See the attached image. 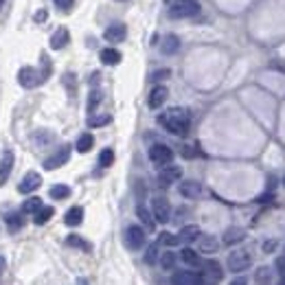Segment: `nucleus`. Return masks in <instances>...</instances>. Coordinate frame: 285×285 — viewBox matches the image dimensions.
<instances>
[{
  "label": "nucleus",
  "instance_id": "5",
  "mask_svg": "<svg viewBox=\"0 0 285 285\" xmlns=\"http://www.w3.org/2000/svg\"><path fill=\"white\" fill-rule=\"evenodd\" d=\"M44 79H46L44 72L31 68V66H24V68H20V72H18V82L22 88H38Z\"/></svg>",
  "mask_w": 285,
  "mask_h": 285
},
{
  "label": "nucleus",
  "instance_id": "44",
  "mask_svg": "<svg viewBox=\"0 0 285 285\" xmlns=\"http://www.w3.org/2000/svg\"><path fill=\"white\" fill-rule=\"evenodd\" d=\"M230 285H248V281H246V276H237V279L232 281Z\"/></svg>",
  "mask_w": 285,
  "mask_h": 285
},
{
  "label": "nucleus",
  "instance_id": "9",
  "mask_svg": "<svg viewBox=\"0 0 285 285\" xmlns=\"http://www.w3.org/2000/svg\"><path fill=\"white\" fill-rule=\"evenodd\" d=\"M125 244L129 250H138L145 244V230L141 226H127L125 228Z\"/></svg>",
  "mask_w": 285,
  "mask_h": 285
},
{
  "label": "nucleus",
  "instance_id": "18",
  "mask_svg": "<svg viewBox=\"0 0 285 285\" xmlns=\"http://www.w3.org/2000/svg\"><path fill=\"white\" fill-rule=\"evenodd\" d=\"M197 244H200V252H204V254H213L219 250V241L213 235H200Z\"/></svg>",
  "mask_w": 285,
  "mask_h": 285
},
{
  "label": "nucleus",
  "instance_id": "33",
  "mask_svg": "<svg viewBox=\"0 0 285 285\" xmlns=\"http://www.w3.org/2000/svg\"><path fill=\"white\" fill-rule=\"evenodd\" d=\"M112 163H114V151L110 149V147L99 153V165H101V167H110Z\"/></svg>",
  "mask_w": 285,
  "mask_h": 285
},
{
  "label": "nucleus",
  "instance_id": "21",
  "mask_svg": "<svg viewBox=\"0 0 285 285\" xmlns=\"http://www.w3.org/2000/svg\"><path fill=\"white\" fill-rule=\"evenodd\" d=\"M64 222L68 224V226H79L84 222V209L82 206H72L68 209V213L64 215Z\"/></svg>",
  "mask_w": 285,
  "mask_h": 285
},
{
  "label": "nucleus",
  "instance_id": "34",
  "mask_svg": "<svg viewBox=\"0 0 285 285\" xmlns=\"http://www.w3.org/2000/svg\"><path fill=\"white\" fill-rule=\"evenodd\" d=\"M158 241H156V244H151L149 248H147V252H145V263H156L158 261V257H160V254H158Z\"/></svg>",
  "mask_w": 285,
  "mask_h": 285
},
{
  "label": "nucleus",
  "instance_id": "46",
  "mask_svg": "<svg viewBox=\"0 0 285 285\" xmlns=\"http://www.w3.org/2000/svg\"><path fill=\"white\" fill-rule=\"evenodd\" d=\"M75 285H90V283H88L86 279H84V276H82V279H77V283Z\"/></svg>",
  "mask_w": 285,
  "mask_h": 285
},
{
  "label": "nucleus",
  "instance_id": "47",
  "mask_svg": "<svg viewBox=\"0 0 285 285\" xmlns=\"http://www.w3.org/2000/svg\"><path fill=\"white\" fill-rule=\"evenodd\" d=\"M3 3H5V0H0V7H3Z\"/></svg>",
  "mask_w": 285,
  "mask_h": 285
},
{
  "label": "nucleus",
  "instance_id": "32",
  "mask_svg": "<svg viewBox=\"0 0 285 285\" xmlns=\"http://www.w3.org/2000/svg\"><path fill=\"white\" fill-rule=\"evenodd\" d=\"M66 244L72 248H82V250H90V244H86L84 237H79V235H68L66 237Z\"/></svg>",
  "mask_w": 285,
  "mask_h": 285
},
{
  "label": "nucleus",
  "instance_id": "38",
  "mask_svg": "<svg viewBox=\"0 0 285 285\" xmlns=\"http://www.w3.org/2000/svg\"><path fill=\"white\" fill-rule=\"evenodd\" d=\"M169 75H171V70H167V68H165V70H156V72H153V77H151V79H153V82H160V79H167Z\"/></svg>",
  "mask_w": 285,
  "mask_h": 285
},
{
  "label": "nucleus",
  "instance_id": "45",
  "mask_svg": "<svg viewBox=\"0 0 285 285\" xmlns=\"http://www.w3.org/2000/svg\"><path fill=\"white\" fill-rule=\"evenodd\" d=\"M5 268H7V259H5V257H0V274L5 272Z\"/></svg>",
  "mask_w": 285,
  "mask_h": 285
},
{
  "label": "nucleus",
  "instance_id": "22",
  "mask_svg": "<svg viewBox=\"0 0 285 285\" xmlns=\"http://www.w3.org/2000/svg\"><path fill=\"white\" fill-rule=\"evenodd\" d=\"M101 62L106 66H116V64H121V53L116 48H103L101 50Z\"/></svg>",
  "mask_w": 285,
  "mask_h": 285
},
{
  "label": "nucleus",
  "instance_id": "11",
  "mask_svg": "<svg viewBox=\"0 0 285 285\" xmlns=\"http://www.w3.org/2000/svg\"><path fill=\"white\" fill-rule=\"evenodd\" d=\"M42 187V175L38 171H29L24 178L20 180V185H18V191L20 193H33L35 189H40Z\"/></svg>",
  "mask_w": 285,
  "mask_h": 285
},
{
  "label": "nucleus",
  "instance_id": "40",
  "mask_svg": "<svg viewBox=\"0 0 285 285\" xmlns=\"http://www.w3.org/2000/svg\"><path fill=\"white\" fill-rule=\"evenodd\" d=\"M270 279V270L268 268H261L259 272H257V281H261V283H266Z\"/></svg>",
  "mask_w": 285,
  "mask_h": 285
},
{
  "label": "nucleus",
  "instance_id": "25",
  "mask_svg": "<svg viewBox=\"0 0 285 285\" xmlns=\"http://www.w3.org/2000/svg\"><path fill=\"white\" fill-rule=\"evenodd\" d=\"M136 215H138V219H141L145 226H147V230H153V226H156V219H153V215L143 206V204H138V206H136Z\"/></svg>",
  "mask_w": 285,
  "mask_h": 285
},
{
  "label": "nucleus",
  "instance_id": "23",
  "mask_svg": "<svg viewBox=\"0 0 285 285\" xmlns=\"http://www.w3.org/2000/svg\"><path fill=\"white\" fill-rule=\"evenodd\" d=\"M75 147H77L79 153H88V151L94 147V136L86 132V134H82V136L77 138V145H75Z\"/></svg>",
  "mask_w": 285,
  "mask_h": 285
},
{
  "label": "nucleus",
  "instance_id": "15",
  "mask_svg": "<svg viewBox=\"0 0 285 285\" xmlns=\"http://www.w3.org/2000/svg\"><path fill=\"white\" fill-rule=\"evenodd\" d=\"M68 42H70V33L66 27H60L53 35H50V48L53 50H62L64 46H68Z\"/></svg>",
  "mask_w": 285,
  "mask_h": 285
},
{
  "label": "nucleus",
  "instance_id": "20",
  "mask_svg": "<svg viewBox=\"0 0 285 285\" xmlns=\"http://www.w3.org/2000/svg\"><path fill=\"white\" fill-rule=\"evenodd\" d=\"M200 228H197V226H185V228H182L180 232H178V241H185V244H191V241H197L200 239Z\"/></svg>",
  "mask_w": 285,
  "mask_h": 285
},
{
  "label": "nucleus",
  "instance_id": "4",
  "mask_svg": "<svg viewBox=\"0 0 285 285\" xmlns=\"http://www.w3.org/2000/svg\"><path fill=\"white\" fill-rule=\"evenodd\" d=\"M149 160L158 167H167L173 160V151H171V147H167V145L156 143L149 147Z\"/></svg>",
  "mask_w": 285,
  "mask_h": 285
},
{
  "label": "nucleus",
  "instance_id": "41",
  "mask_svg": "<svg viewBox=\"0 0 285 285\" xmlns=\"http://www.w3.org/2000/svg\"><path fill=\"white\" fill-rule=\"evenodd\" d=\"M276 270H279V274L285 276V257H279V259H276Z\"/></svg>",
  "mask_w": 285,
  "mask_h": 285
},
{
  "label": "nucleus",
  "instance_id": "1",
  "mask_svg": "<svg viewBox=\"0 0 285 285\" xmlns=\"http://www.w3.org/2000/svg\"><path fill=\"white\" fill-rule=\"evenodd\" d=\"M158 123L167 132H171V134L185 136L189 132V125H191V114H189L185 108H171V110H167L165 114L158 116Z\"/></svg>",
  "mask_w": 285,
  "mask_h": 285
},
{
  "label": "nucleus",
  "instance_id": "10",
  "mask_svg": "<svg viewBox=\"0 0 285 285\" xmlns=\"http://www.w3.org/2000/svg\"><path fill=\"white\" fill-rule=\"evenodd\" d=\"M180 178H182V169L178 165H167L165 169H160V173H158L160 187H169L173 182H178Z\"/></svg>",
  "mask_w": 285,
  "mask_h": 285
},
{
  "label": "nucleus",
  "instance_id": "16",
  "mask_svg": "<svg viewBox=\"0 0 285 285\" xmlns=\"http://www.w3.org/2000/svg\"><path fill=\"white\" fill-rule=\"evenodd\" d=\"M171 285H202V276L195 272H175Z\"/></svg>",
  "mask_w": 285,
  "mask_h": 285
},
{
  "label": "nucleus",
  "instance_id": "14",
  "mask_svg": "<svg viewBox=\"0 0 285 285\" xmlns=\"http://www.w3.org/2000/svg\"><path fill=\"white\" fill-rule=\"evenodd\" d=\"M167 94H169V90H167L165 86H153L151 92H149V99H147L149 108H151V110H158V108L167 101Z\"/></svg>",
  "mask_w": 285,
  "mask_h": 285
},
{
  "label": "nucleus",
  "instance_id": "37",
  "mask_svg": "<svg viewBox=\"0 0 285 285\" xmlns=\"http://www.w3.org/2000/svg\"><path fill=\"white\" fill-rule=\"evenodd\" d=\"M99 101H101V92H99V90H92V92H90V99H88V110L92 112V110L99 106Z\"/></svg>",
  "mask_w": 285,
  "mask_h": 285
},
{
  "label": "nucleus",
  "instance_id": "43",
  "mask_svg": "<svg viewBox=\"0 0 285 285\" xmlns=\"http://www.w3.org/2000/svg\"><path fill=\"white\" fill-rule=\"evenodd\" d=\"M46 18H48V13L44 11V9H42V11H38V13H35V22H44V20H46Z\"/></svg>",
  "mask_w": 285,
  "mask_h": 285
},
{
  "label": "nucleus",
  "instance_id": "17",
  "mask_svg": "<svg viewBox=\"0 0 285 285\" xmlns=\"http://www.w3.org/2000/svg\"><path fill=\"white\" fill-rule=\"evenodd\" d=\"M180 195H182V197H189V200H195V197H200V195H202L200 182H195V180H185V182L180 185Z\"/></svg>",
  "mask_w": 285,
  "mask_h": 285
},
{
  "label": "nucleus",
  "instance_id": "39",
  "mask_svg": "<svg viewBox=\"0 0 285 285\" xmlns=\"http://www.w3.org/2000/svg\"><path fill=\"white\" fill-rule=\"evenodd\" d=\"M55 5L60 7V9H64V11H68L72 5H75V0H55Z\"/></svg>",
  "mask_w": 285,
  "mask_h": 285
},
{
  "label": "nucleus",
  "instance_id": "31",
  "mask_svg": "<svg viewBox=\"0 0 285 285\" xmlns=\"http://www.w3.org/2000/svg\"><path fill=\"white\" fill-rule=\"evenodd\" d=\"M110 121H112V116H110V114L90 116V119H88V127H103V125H108Z\"/></svg>",
  "mask_w": 285,
  "mask_h": 285
},
{
  "label": "nucleus",
  "instance_id": "49",
  "mask_svg": "<svg viewBox=\"0 0 285 285\" xmlns=\"http://www.w3.org/2000/svg\"><path fill=\"white\" fill-rule=\"evenodd\" d=\"M281 285H285V281H283V283H281Z\"/></svg>",
  "mask_w": 285,
  "mask_h": 285
},
{
  "label": "nucleus",
  "instance_id": "6",
  "mask_svg": "<svg viewBox=\"0 0 285 285\" xmlns=\"http://www.w3.org/2000/svg\"><path fill=\"white\" fill-rule=\"evenodd\" d=\"M250 263H252V257L248 250H235L228 254V268L232 272H244V270L250 268Z\"/></svg>",
  "mask_w": 285,
  "mask_h": 285
},
{
  "label": "nucleus",
  "instance_id": "8",
  "mask_svg": "<svg viewBox=\"0 0 285 285\" xmlns=\"http://www.w3.org/2000/svg\"><path fill=\"white\" fill-rule=\"evenodd\" d=\"M202 276V285H217L222 281V268L217 261H206L204 263V274Z\"/></svg>",
  "mask_w": 285,
  "mask_h": 285
},
{
  "label": "nucleus",
  "instance_id": "3",
  "mask_svg": "<svg viewBox=\"0 0 285 285\" xmlns=\"http://www.w3.org/2000/svg\"><path fill=\"white\" fill-rule=\"evenodd\" d=\"M151 215H153V219H156L158 224H167V222H169L171 204L167 202V197H163V195L153 197V200H151Z\"/></svg>",
  "mask_w": 285,
  "mask_h": 285
},
{
  "label": "nucleus",
  "instance_id": "24",
  "mask_svg": "<svg viewBox=\"0 0 285 285\" xmlns=\"http://www.w3.org/2000/svg\"><path fill=\"white\" fill-rule=\"evenodd\" d=\"M5 224H7V230H11V232H18L22 228V213H7L5 215Z\"/></svg>",
  "mask_w": 285,
  "mask_h": 285
},
{
  "label": "nucleus",
  "instance_id": "35",
  "mask_svg": "<svg viewBox=\"0 0 285 285\" xmlns=\"http://www.w3.org/2000/svg\"><path fill=\"white\" fill-rule=\"evenodd\" d=\"M160 266H163L165 270H171L175 266V254L173 252H165L160 254Z\"/></svg>",
  "mask_w": 285,
  "mask_h": 285
},
{
  "label": "nucleus",
  "instance_id": "28",
  "mask_svg": "<svg viewBox=\"0 0 285 285\" xmlns=\"http://www.w3.org/2000/svg\"><path fill=\"white\" fill-rule=\"evenodd\" d=\"M180 257H182V261L187 263V266H202V261H200V257H197V252L195 250H191V248H185V250L180 252Z\"/></svg>",
  "mask_w": 285,
  "mask_h": 285
},
{
  "label": "nucleus",
  "instance_id": "36",
  "mask_svg": "<svg viewBox=\"0 0 285 285\" xmlns=\"http://www.w3.org/2000/svg\"><path fill=\"white\" fill-rule=\"evenodd\" d=\"M158 244H165V246H175L178 244V237L171 235V232H160L158 237Z\"/></svg>",
  "mask_w": 285,
  "mask_h": 285
},
{
  "label": "nucleus",
  "instance_id": "48",
  "mask_svg": "<svg viewBox=\"0 0 285 285\" xmlns=\"http://www.w3.org/2000/svg\"><path fill=\"white\" fill-rule=\"evenodd\" d=\"M283 185H285V178H283Z\"/></svg>",
  "mask_w": 285,
  "mask_h": 285
},
{
  "label": "nucleus",
  "instance_id": "19",
  "mask_svg": "<svg viewBox=\"0 0 285 285\" xmlns=\"http://www.w3.org/2000/svg\"><path fill=\"white\" fill-rule=\"evenodd\" d=\"M178 48H180V38L178 35H173V33L165 35L163 44H160V50H163L165 55H173V53H178Z\"/></svg>",
  "mask_w": 285,
  "mask_h": 285
},
{
  "label": "nucleus",
  "instance_id": "12",
  "mask_svg": "<svg viewBox=\"0 0 285 285\" xmlns=\"http://www.w3.org/2000/svg\"><path fill=\"white\" fill-rule=\"evenodd\" d=\"M13 163H16V156H13L11 149H7L3 153V158H0V187L9 180V175L13 171Z\"/></svg>",
  "mask_w": 285,
  "mask_h": 285
},
{
  "label": "nucleus",
  "instance_id": "2",
  "mask_svg": "<svg viewBox=\"0 0 285 285\" xmlns=\"http://www.w3.org/2000/svg\"><path fill=\"white\" fill-rule=\"evenodd\" d=\"M197 13H200V3H197V0H175L169 7V16L175 20L193 18Z\"/></svg>",
  "mask_w": 285,
  "mask_h": 285
},
{
  "label": "nucleus",
  "instance_id": "30",
  "mask_svg": "<svg viewBox=\"0 0 285 285\" xmlns=\"http://www.w3.org/2000/svg\"><path fill=\"white\" fill-rule=\"evenodd\" d=\"M44 206V204H42V200H40V197H29V200L24 202V206H22V211H24V213H38V211Z\"/></svg>",
  "mask_w": 285,
  "mask_h": 285
},
{
  "label": "nucleus",
  "instance_id": "29",
  "mask_svg": "<svg viewBox=\"0 0 285 285\" xmlns=\"http://www.w3.org/2000/svg\"><path fill=\"white\" fill-rule=\"evenodd\" d=\"M68 195H70V187H66V185L50 187V197H53V200H66Z\"/></svg>",
  "mask_w": 285,
  "mask_h": 285
},
{
  "label": "nucleus",
  "instance_id": "26",
  "mask_svg": "<svg viewBox=\"0 0 285 285\" xmlns=\"http://www.w3.org/2000/svg\"><path fill=\"white\" fill-rule=\"evenodd\" d=\"M244 237H246V230L244 228H228V230L224 232V244H228V246L239 244Z\"/></svg>",
  "mask_w": 285,
  "mask_h": 285
},
{
  "label": "nucleus",
  "instance_id": "42",
  "mask_svg": "<svg viewBox=\"0 0 285 285\" xmlns=\"http://www.w3.org/2000/svg\"><path fill=\"white\" fill-rule=\"evenodd\" d=\"M274 248H276V241H266V244H263V250L266 252H272Z\"/></svg>",
  "mask_w": 285,
  "mask_h": 285
},
{
  "label": "nucleus",
  "instance_id": "13",
  "mask_svg": "<svg viewBox=\"0 0 285 285\" xmlns=\"http://www.w3.org/2000/svg\"><path fill=\"white\" fill-rule=\"evenodd\" d=\"M103 38L108 40V42H112V44H116V42H123L127 38V29H125V24H121V22H116V24H110L106 31H103Z\"/></svg>",
  "mask_w": 285,
  "mask_h": 285
},
{
  "label": "nucleus",
  "instance_id": "7",
  "mask_svg": "<svg viewBox=\"0 0 285 285\" xmlns=\"http://www.w3.org/2000/svg\"><path fill=\"white\" fill-rule=\"evenodd\" d=\"M68 158H70V147H68V145H62V147L57 149L53 156H48L46 160H44V169H48V171L60 169L62 165L68 163Z\"/></svg>",
  "mask_w": 285,
  "mask_h": 285
},
{
  "label": "nucleus",
  "instance_id": "27",
  "mask_svg": "<svg viewBox=\"0 0 285 285\" xmlns=\"http://www.w3.org/2000/svg\"><path fill=\"white\" fill-rule=\"evenodd\" d=\"M55 215V211H53V206H42L38 213H35V217H33V222L38 224V226H42V224H46L50 217Z\"/></svg>",
  "mask_w": 285,
  "mask_h": 285
}]
</instances>
